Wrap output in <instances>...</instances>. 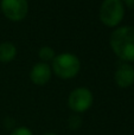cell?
<instances>
[{"label":"cell","mask_w":134,"mask_h":135,"mask_svg":"<svg viewBox=\"0 0 134 135\" xmlns=\"http://www.w3.org/2000/svg\"><path fill=\"white\" fill-rule=\"evenodd\" d=\"M68 126L71 129H77L82 126V119L78 115H71L68 120Z\"/></svg>","instance_id":"cell-10"},{"label":"cell","mask_w":134,"mask_h":135,"mask_svg":"<svg viewBox=\"0 0 134 135\" xmlns=\"http://www.w3.org/2000/svg\"><path fill=\"white\" fill-rule=\"evenodd\" d=\"M17 55V49L14 44L9 42H5L0 44V62L1 63H8L13 61Z\"/></svg>","instance_id":"cell-8"},{"label":"cell","mask_w":134,"mask_h":135,"mask_svg":"<svg viewBox=\"0 0 134 135\" xmlns=\"http://www.w3.org/2000/svg\"><path fill=\"white\" fill-rule=\"evenodd\" d=\"M115 83L120 88H128L134 83V68L131 64L120 63L114 74Z\"/></svg>","instance_id":"cell-6"},{"label":"cell","mask_w":134,"mask_h":135,"mask_svg":"<svg viewBox=\"0 0 134 135\" xmlns=\"http://www.w3.org/2000/svg\"><path fill=\"white\" fill-rule=\"evenodd\" d=\"M30 78L36 85H44L51 78V69L46 63H37L31 70Z\"/></svg>","instance_id":"cell-7"},{"label":"cell","mask_w":134,"mask_h":135,"mask_svg":"<svg viewBox=\"0 0 134 135\" xmlns=\"http://www.w3.org/2000/svg\"><path fill=\"white\" fill-rule=\"evenodd\" d=\"M44 135H57V134H55V133H45Z\"/></svg>","instance_id":"cell-13"},{"label":"cell","mask_w":134,"mask_h":135,"mask_svg":"<svg viewBox=\"0 0 134 135\" xmlns=\"http://www.w3.org/2000/svg\"><path fill=\"white\" fill-rule=\"evenodd\" d=\"M111 47L123 62L134 61V27L121 26L111 36Z\"/></svg>","instance_id":"cell-1"},{"label":"cell","mask_w":134,"mask_h":135,"mask_svg":"<svg viewBox=\"0 0 134 135\" xmlns=\"http://www.w3.org/2000/svg\"><path fill=\"white\" fill-rule=\"evenodd\" d=\"M80 59L73 54L64 52L56 56L52 61V70L58 77L63 79L73 78L80 71Z\"/></svg>","instance_id":"cell-2"},{"label":"cell","mask_w":134,"mask_h":135,"mask_svg":"<svg viewBox=\"0 0 134 135\" xmlns=\"http://www.w3.org/2000/svg\"><path fill=\"white\" fill-rule=\"evenodd\" d=\"M125 5L122 0H103L100 7V19L108 27H115L122 21Z\"/></svg>","instance_id":"cell-3"},{"label":"cell","mask_w":134,"mask_h":135,"mask_svg":"<svg viewBox=\"0 0 134 135\" xmlns=\"http://www.w3.org/2000/svg\"><path fill=\"white\" fill-rule=\"evenodd\" d=\"M11 135H33V134H32V132L28 128H26V127H19V128L14 129L11 133Z\"/></svg>","instance_id":"cell-11"},{"label":"cell","mask_w":134,"mask_h":135,"mask_svg":"<svg viewBox=\"0 0 134 135\" xmlns=\"http://www.w3.org/2000/svg\"><path fill=\"white\" fill-rule=\"evenodd\" d=\"M123 5L131 9H134V0H122Z\"/></svg>","instance_id":"cell-12"},{"label":"cell","mask_w":134,"mask_h":135,"mask_svg":"<svg viewBox=\"0 0 134 135\" xmlns=\"http://www.w3.org/2000/svg\"><path fill=\"white\" fill-rule=\"evenodd\" d=\"M93 94L87 88H76L70 93L68 104L71 110L76 113H83L88 110L93 104Z\"/></svg>","instance_id":"cell-4"},{"label":"cell","mask_w":134,"mask_h":135,"mask_svg":"<svg viewBox=\"0 0 134 135\" xmlns=\"http://www.w3.org/2000/svg\"><path fill=\"white\" fill-rule=\"evenodd\" d=\"M0 7L4 16L12 21L23 20L28 12L27 0H1Z\"/></svg>","instance_id":"cell-5"},{"label":"cell","mask_w":134,"mask_h":135,"mask_svg":"<svg viewBox=\"0 0 134 135\" xmlns=\"http://www.w3.org/2000/svg\"><path fill=\"white\" fill-rule=\"evenodd\" d=\"M38 56L43 61V63H45V62L49 61H54V58L56 57V54H55L54 49H51L50 46H43L38 51Z\"/></svg>","instance_id":"cell-9"}]
</instances>
